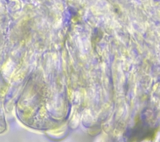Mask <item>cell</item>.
Returning a JSON list of instances; mask_svg holds the SVG:
<instances>
[{
  "label": "cell",
  "instance_id": "6da1fadb",
  "mask_svg": "<svg viewBox=\"0 0 160 142\" xmlns=\"http://www.w3.org/2000/svg\"><path fill=\"white\" fill-rule=\"evenodd\" d=\"M155 135L154 129L142 120L137 119L135 125L127 132L125 136L127 142H137L153 139Z\"/></svg>",
  "mask_w": 160,
  "mask_h": 142
}]
</instances>
